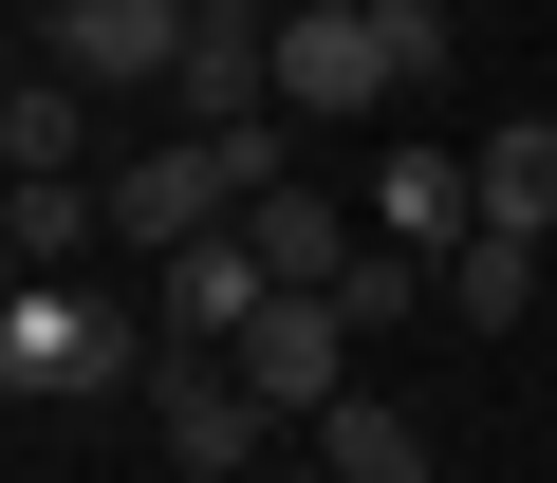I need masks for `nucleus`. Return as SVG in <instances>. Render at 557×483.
I'll list each match as a JSON object with an SVG mask.
<instances>
[{"label":"nucleus","mask_w":557,"mask_h":483,"mask_svg":"<svg viewBox=\"0 0 557 483\" xmlns=\"http://www.w3.org/2000/svg\"><path fill=\"white\" fill-rule=\"evenodd\" d=\"M112 372H131V317L94 280H20V298H0V391H20V409H75Z\"/></svg>","instance_id":"obj_1"},{"label":"nucleus","mask_w":557,"mask_h":483,"mask_svg":"<svg viewBox=\"0 0 557 483\" xmlns=\"http://www.w3.org/2000/svg\"><path fill=\"white\" fill-rule=\"evenodd\" d=\"M278 112L298 131H372L391 112V38L354 20V0H278Z\"/></svg>","instance_id":"obj_2"},{"label":"nucleus","mask_w":557,"mask_h":483,"mask_svg":"<svg viewBox=\"0 0 557 483\" xmlns=\"http://www.w3.org/2000/svg\"><path fill=\"white\" fill-rule=\"evenodd\" d=\"M149 428H168V465H186V483H260V446H278V409L242 391V354H168Z\"/></svg>","instance_id":"obj_3"},{"label":"nucleus","mask_w":557,"mask_h":483,"mask_svg":"<svg viewBox=\"0 0 557 483\" xmlns=\"http://www.w3.org/2000/svg\"><path fill=\"white\" fill-rule=\"evenodd\" d=\"M57 75L75 94H149V75H186V38H205V0H57Z\"/></svg>","instance_id":"obj_4"},{"label":"nucleus","mask_w":557,"mask_h":483,"mask_svg":"<svg viewBox=\"0 0 557 483\" xmlns=\"http://www.w3.org/2000/svg\"><path fill=\"white\" fill-rule=\"evenodd\" d=\"M242 391H260L278 428H317V409L354 391V317H335V298H260V335H242Z\"/></svg>","instance_id":"obj_5"},{"label":"nucleus","mask_w":557,"mask_h":483,"mask_svg":"<svg viewBox=\"0 0 557 483\" xmlns=\"http://www.w3.org/2000/svg\"><path fill=\"white\" fill-rule=\"evenodd\" d=\"M260 298H278V261H260L242 223L168 242V354H242V335H260Z\"/></svg>","instance_id":"obj_6"},{"label":"nucleus","mask_w":557,"mask_h":483,"mask_svg":"<svg viewBox=\"0 0 557 483\" xmlns=\"http://www.w3.org/2000/svg\"><path fill=\"white\" fill-rule=\"evenodd\" d=\"M372 242H409V261H446V242H483V168L465 149H372Z\"/></svg>","instance_id":"obj_7"},{"label":"nucleus","mask_w":557,"mask_h":483,"mask_svg":"<svg viewBox=\"0 0 557 483\" xmlns=\"http://www.w3.org/2000/svg\"><path fill=\"white\" fill-rule=\"evenodd\" d=\"M242 242L278 261V298H335V261H354L372 223H335V186H278V205H242Z\"/></svg>","instance_id":"obj_8"},{"label":"nucleus","mask_w":557,"mask_h":483,"mask_svg":"<svg viewBox=\"0 0 557 483\" xmlns=\"http://www.w3.org/2000/svg\"><path fill=\"white\" fill-rule=\"evenodd\" d=\"M465 168H483V223H520V242H557V112H502V131H483Z\"/></svg>","instance_id":"obj_9"},{"label":"nucleus","mask_w":557,"mask_h":483,"mask_svg":"<svg viewBox=\"0 0 557 483\" xmlns=\"http://www.w3.org/2000/svg\"><path fill=\"white\" fill-rule=\"evenodd\" d=\"M317 465H335V483H428V428H409L391 391H335V409H317Z\"/></svg>","instance_id":"obj_10"},{"label":"nucleus","mask_w":557,"mask_h":483,"mask_svg":"<svg viewBox=\"0 0 557 483\" xmlns=\"http://www.w3.org/2000/svg\"><path fill=\"white\" fill-rule=\"evenodd\" d=\"M0 242H20V280H75V242H112V186H20V205H0Z\"/></svg>","instance_id":"obj_11"},{"label":"nucleus","mask_w":557,"mask_h":483,"mask_svg":"<svg viewBox=\"0 0 557 483\" xmlns=\"http://www.w3.org/2000/svg\"><path fill=\"white\" fill-rule=\"evenodd\" d=\"M520 298H539V242H520V223L446 242V317H465V335H520Z\"/></svg>","instance_id":"obj_12"},{"label":"nucleus","mask_w":557,"mask_h":483,"mask_svg":"<svg viewBox=\"0 0 557 483\" xmlns=\"http://www.w3.org/2000/svg\"><path fill=\"white\" fill-rule=\"evenodd\" d=\"M335 317H354V335H391V317H446V261H409V242H354V261H335Z\"/></svg>","instance_id":"obj_13"},{"label":"nucleus","mask_w":557,"mask_h":483,"mask_svg":"<svg viewBox=\"0 0 557 483\" xmlns=\"http://www.w3.org/2000/svg\"><path fill=\"white\" fill-rule=\"evenodd\" d=\"M75 168V75H20L0 94V186H57Z\"/></svg>","instance_id":"obj_14"},{"label":"nucleus","mask_w":557,"mask_h":483,"mask_svg":"<svg viewBox=\"0 0 557 483\" xmlns=\"http://www.w3.org/2000/svg\"><path fill=\"white\" fill-rule=\"evenodd\" d=\"M372 38H391V94H446L465 75V20H446V0H372Z\"/></svg>","instance_id":"obj_15"},{"label":"nucleus","mask_w":557,"mask_h":483,"mask_svg":"<svg viewBox=\"0 0 557 483\" xmlns=\"http://www.w3.org/2000/svg\"><path fill=\"white\" fill-rule=\"evenodd\" d=\"M205 20H278V0H205Z\"/></svg>","instance_id":"obj_16"},{"label":"nucleus","mask_w":557,"mask_h":483,"mask_svg":"<svg viewBox=\"0 0 557 483\" xmlns=\"http://www.w3.org/2000/svg\"><path fill=\"white\" fill-rule=\"evenodd\" d=\"M260 483H335V465H260Z\"/></svg>","instance_id":"obj_17"},{"label":"nucleus","mask_w":557,"mask_h":483,"mask_svg":"<svg viewBox=\"0 0 557 483\" xmlns=\"http://www.w3.org/2000/svg\"><path fill=\"white\" fill-rule=\"evenodd\" d=\"M354 20H372V0H354Z\"/></svg>","instance_id":"obj_18"},{"label":"nucleus","mask_w":557,"mask_h":483,"mask_svg":"<svg viewBox=\"0 0 557 483\" xmlns=\"http://www.w3.org/2000/svg\"><path fill=\"white\" fill-rule=\"evenodd\" d=\"M38 20H57V0H38Z\"/></svg>","instance_id":"obj_19"}]
</instances>
